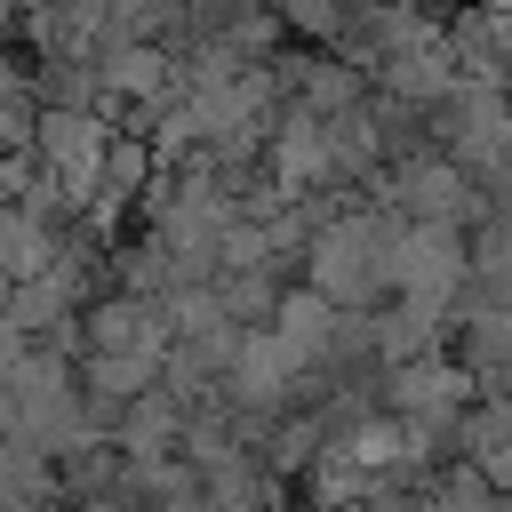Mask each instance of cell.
<instances>
[{"label":"cell","instance_id":"cell-1","mask_svg":"<svg viewBox=\"0 0 512 512\" xmlns=\"http://www.w3.org/2000/svg\"><path fill=\"white\" fill-rule=\"evenodd\" d=\"M32 144H40V168L64 200H80L96 176H104V152H112V128L96 112H40L32 120Z\"/></svg>","mask_w":512,"mask_h":512}]
</instances>
